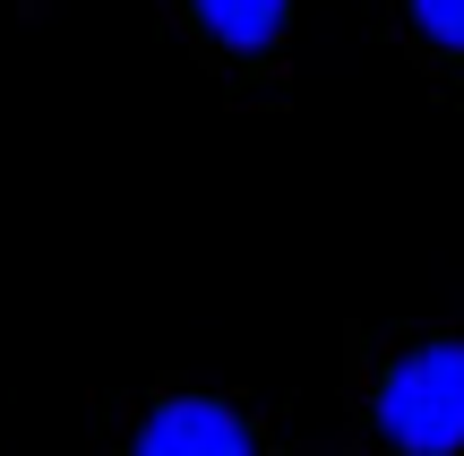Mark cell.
I'll return each instance as SVG.
<instances>
[{
    "label": "cell",
    "mask_w": 464,
    "mask_h": 456,
    "mask_svg": "<svg viewBox=\"0 0 464 456\" xmlns=\"http://www.w3.org/2000/svg\"><path fill=\"white\" fill-rule=\"evenodd\" d=\"M362 431L379 456H464V327H404L370 354Z\"/></svg>",
    "instance_id": "obj_1"
},
{
    "label": "cell",
    "mask_w": 464,
    "mask_h": 456,
    "mask_svg": "<svg viewBox=\"0 0 464 456\" xmlns=\"http://www.w3.org/2000/svg\"><path fill=\"white\" fill-rule=\"evenodd\" d=\"M121 456H284V431L241 388H164L130 413Z\"/></svg>",
    "instance_id": "obj_2"
},
{
    "label": "cell",
    "mask_w": 464,
    "mask_h": 456,
    "mask_svg": "<svg viewBox=\"0 0 464 456\" xmlns=\"http://www.w3.org/2000/svg\"><path fill=\"white\" fill-rule=\"evenodd\" d=\"M172 17L224 78H276L301 34V0H172Z\"/></svg>",
    "instance_id": "obj_3"
},
{
    "label": "cell",
    "mask_w": 464,
    "mask_h": 456,
    "mask_svg": "<svg viewBox=\"0 0 464 456\" xmlns=\"http://www.w3.org/2000/svg\"><path fill=\"white\" fill-rule=\"evenodd\" d=\"M387 26L439 78H464V0H387Z\"/></svg>",
    "instance_id": "obj_4"
}]
</instances>
